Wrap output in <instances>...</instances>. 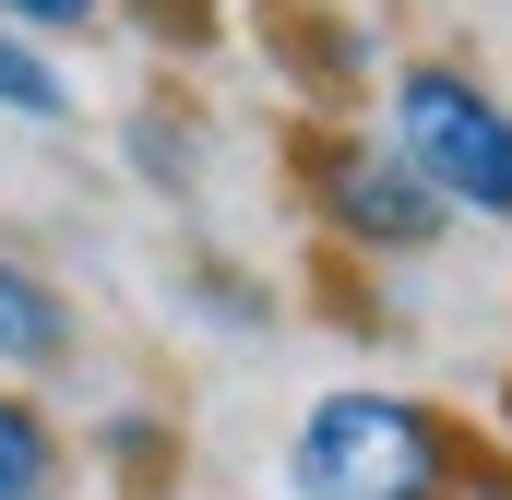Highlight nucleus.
Segmentation results:
<instances>
[{
  "label": "nucleus",
  "mask_w": 512,
  "mask_h": 500,
  "mask_svg": "<svg viewBox=\"0 0 512 500\" xmlns=\"http://www.w3.org/2000/svg\"><path fill=\"white\" fill-rule=\"evenodd\" d=\"M465 429L417 393H322L286 441L298 500H465Z\"/></svg>",
  "instance_id": "f257e3e1"
},
{
  "label": "nucleus",
  "mask_w": 512,
  "mask_h": 500,
  "mask_svg": "<svg viewBox=\"0 0 512 500\" xmlns=\"http://www.w3.org/2000/svg\"><path fill=\"white\" fill-rule=\"evenodd\" d=\"M393 155L417 167V191L441 215L512 227V108L465 60H405L393 72Z\"/></svg>",
  "instance_id": "f03ea898"
},
{
  "label": "nucleus",
  "mask_w": 512,
  "mask_h": 500,
  "mask_svg": "<svg viewBox=\"0 0 512 500\" xmlns=\"http://www.w3.org/2000/svg\"><path fill=\"white\" fill-rule=\"evenodd\" d=\"M310 191H322V227L358 250H429L453 215L417 191V167L393 155V143H358V131H334V143H310Z\"/></svg>",
  "instance_id": "7ed1b4c3"
},
{
  "label": "nucleus",
  "mask_w": 512,
  "mask_h": 500,
  "mask_svg": "<svg viewBox=\"0 0 512 500\" xmlns=\"http://www.w3.org/2000/svg\"><path fill=\"white\" fill-rule=\"evenodd\" d=\"M0 358H12V370H60V358H72L60 286H48L36 262H12V250H0Z\"/></svg>",
  "instance_id": "20e7f679"
},
{
  "label": "nucleus",
  "mask_w": 512,
  "mask_h": 500,
  "mask_svg": "<svg viewBox=\"0 0 512 500\" xmlns=\"http://www.w3.org/2000/svg\"><path fill=\"white\" fill-rule=\"evenodd\" d=\"M0 120H48V131L72 120V72L36 36H12V24H0Z\"/></svg>",
  "instance_id": "39448f33"
},
{
  "label": "nucleus",
  "mask_w": 512,
  "mask_h": 500,
  "mask_svg": "<svg viewBox=\"0 0 512 500\" xmlns=\"http://www.w3.org/2000/svg\"><path fill=\"white\" fill-rule=\"evenodd\" d=\"M60 489V441L24 393H0V500H48Z\"/></svg>",
  "instance_id": "423d86ee"
},
{
  "label": "nucleus",
  "mask_w": 512,
  "mask_h": 500,
  "mask_svg": "<svg viewBox=\"0 0 512 500\" xmlns=\"http://www.w3.org/2000/svg\"><path fill=\"white\" fill-rule=\"evenodd\" d=\"M0 24L48 48V36H84V24H108V0H0Z\"/></svg>",
  "instance_id": "0eeeda50"
}]
</instances>
